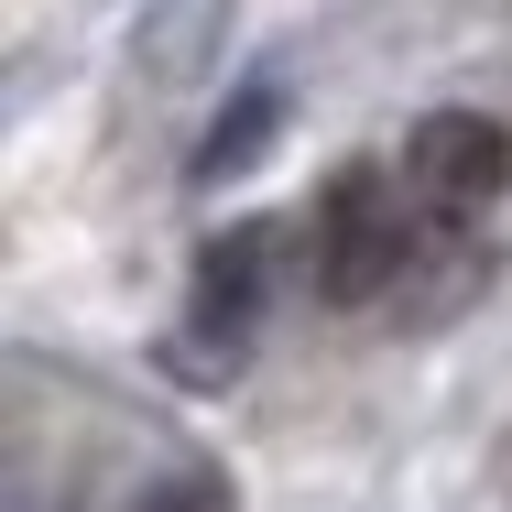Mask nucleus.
<instances>
[{
  "instance_id": "obj_3",
  "label": "nucleus",
  "mask_w": 512,
  "mask_h": 512,
  "mask_svg": "<svg viewBox=\"0 0 512 512\" xmlns=\"http://www.w3.org/2000/svg\"><path fill=\"white\" fill-rule=\"evenodd\" d=\"M262 306H273V240L262 229H218L197 251V338L207 349H240L251 327H262Z\"/></svg>"
},
{
  "instance_id": "obj_1",
  "label": "nucleus",
  "mask_w": 512,
  "mask_h": 512,
  "mask_svg": "<svg viewBox=\"0 0 512 512\" xmlns=\"http://www.w3.org/2000/svg\"><path fill=\"white\" fill-rule=\"evenodd\" d=\"M414 251V218L393 207L382 175H338L327 207H316V295L327 306H371Z\"/></svg>"
},
{
  "instance_id": "obj_4",
  "label": "nucleus",
  "mask_w": 512,
  "mask_h": 512,
  "mask_svg": "<svg viewBox=\"0 0 512 512\" xmlns=\"http://www.w3.org/2000/svg\"><path fill=\"white\" fill-rule=\"evenodd\" d=\"M273 120H284V99H273V88H251V99H240L229 120H218V131H207L197 175H207V186H229V175H240V164H251V153L273 142Z\"/></svg>"
},
{
  "instance_id": "obj_2",
  "label": "nucleus",
  "mask_w": 512,
  "mask_h": 512,
  "mask_svg": "<svg viewBox=\"0 0 512 512\" xmlns=\"http://www.w3.org/2000/svg\"><path fill=\"white\" fill-rule=\"evenodd\" d=\"M404 186L425 207H491L512 186V131L480 109H436L404 131Z\"/></svg>"
},
{
  "instance_id": "obj_5",
  "label": "nucleus",
  "mask_w": 512,
  "mask_h": 512,
  "mask_svg": "<svg viewBox=\"0 0 512 512\" xmlns=\"http://www.w3.org/2000/svg\"><path fill=\"white\" fill-rule=\"evenodd\" d=\"M142 512H229V491H218L207 469H186V480H164V491H142Z\"/></svg>"
}]
</instances>
